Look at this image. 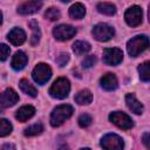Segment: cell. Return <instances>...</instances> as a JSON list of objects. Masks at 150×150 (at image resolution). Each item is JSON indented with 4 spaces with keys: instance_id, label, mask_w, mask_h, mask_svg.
<instances>
[{
    "instance_id": "obj_1",
    "label": "cell",
    "mask_w": 150,
    "mask_h": 150,
    "mask_svg": "<svg viewBox=\"0 0 150 150\" xmlns=\"http://www.w3.org/2000/svg\"><path fill=\"white\" fill-rule=\"evenodd\" d=\"M150 46V40L146 35H136L131 38L127 43V50L131 57L138 56Z\"/></svg>"
},
{
    "instance_id": "obj_2",
    "label": "cell",
    "mask_w": 150,
    "mask_h": 150,
    "mask_svg": "<svg viewBox=\"0 0 150 150\" xmlns=\"http://www.w3.org/2000/svg\"><path fill=\"white\" fill-rule=\"evenodd\" d=\"M74 112V109L69 104H61L54 108V110L50 114V124L53 127H60L66 122L68 118L71 117Z\"/></svg>"
},
{
    "instance_id": "obj_3",
    "label": "cell",
    "mask_w": 150,
    "mask_h": 150,
    "mask_svg": "<svg viewBox=\"0 0 150 150\" xmlns=\"http://www.w3.org/2000/svg\"><path fill=\"white\" fill-rule=\"evenodd\" d=\"M70 91V83L66 77H59L54 81L52 87L49 88V94L54 98H66Z\"/></svg>"
},
{
    "instance_id": "obj_4",
    "label": "cell",
    "mask_w": 150,
    "mask_h": 150,
    "mask_svg": "<svg viewBox=\"0 0 150 150\" xmlns=\"http://www.w3.org/2000/svg\"><path fill=\"white\" fill-rule=\"evenodd\" d=\"M91 34L97 41H109L115 35V29L111 26L101 22L94 26Z\"/></svg>"
},
{
    "instance_id": "obj_5",
    "label": "cell",
    "mask_w": 150,
    "mask_h": 150,
    "mask_svg": "<svg viewBox=\"0 0 150 150\" xmlns=\"http://www.w3.org/2000/svg\"><path fill=\"white\" fill-rule=\"evenodd\" d=\"M109 121L123 130H128V129H131L134 127V122H132L131 117L128 116L125 112H122V111L111 112L109 115Z\"/></svg>"
},
{
    "instance_id": "obj_6",
    "label": "cell",
    "mask_w": 150,
    "mask_h": 150,
    "mask_svg": "<svg viewBox=\"0 0 150 150\" xmlns=\"http://www.w3.org/2000/svg\"><path fill=\"white\" fill-rule=\"evenodd\" d=\"M101 146L104 150H123L124 142L116 134H107L101 139Z\"/></svg>"
},
{
    "instance_id": "obj_7",
    "label": "cell",
    "mask_w": 150,
    "mask_h": 150,
    "mask_svg": "<svg viewBox=\"0 0 150 150\" xmlns=\"http://www.w3.org/2000/svg\"><path fill=\"white\" fill-rule=\"evenodd\" d=\"M32 76H33V80L38 84H45L49 81V79L52 76V69L46 63H39L33 69Z\"/></svg>"
},
{
    "instance_id": "obj_8",
    "label": "cell",
    "mask_w": 150,
    "mask_h": 150,
    "mask_svg": "<svg viewBox=\"0 0 150 150\" xmlns=\"http://www.w3.org/2000/svg\"><path fill=\"white\" fill-rule=\"evenodd\" d=\"M76 32H77L76 28L70 25H59V26L54 27L53 35L59 41H66V40L74 38Z\"/></svg>"
},
{
    "instance_id": "obj_9",
    "label": "cell",
    "mask_w": 150,
    "mask_h": 150,
    "mask_svg": "<svg viewBox=\"0 0 150 150\" xmlns=\"http://www.w3.org/2000/svg\"><path fill=\"white\" fill-rule=\"evenodd\" d=\"M142 8L137 5H134L131 7H129L124 14V19L127 21V23L131 27H136L142 22Z\"/></svg>"
},
{
    "instance_id": "obj_10",
    "label": "cell",
    "mask_w": 150,
    "mask_h": 150,
    "mask_svg": "<svg viewBox=\"0 0 150 150\" xmlns=\"http://www.w3.org/2000/svg\"><path fill=\"white\" fill-rule=\"evenodd\" d=\"M123 60V53L120 48H105L103 50V61L109 66H117Z\"/></svg>"
},
{
    "instance_id": "obj_11",
    "label": "cell",
    "mask_w": 150,
    "mask_h": 150,
    "mask_svg": "<svg viewBox=\"0 0 150 150\" xmlns=\"http://www.w3.org/2000/svg\"><path fill=\"white\" fill-rule=\"evenodd\" d=\"M19 101V95L13 90L12 88H7L2 94H1V107L2 108H8L14 105Z\"/></svg>"
},
{
    "instance_id": "obj_12",
    "label": "cell",
    "mask_w": 150,
    "mask_h": 150,
    "mask_svg": "<svg viewBox=\"0 0 150 150\" xmlns=\"http://www.w3.org/2000/svg\"><path fill=\"white\" fill-rule=\"evenodd\" d=\"M41 7H42L41 1H27L21 4L18 7V13L21 15H28V14L36 13Z\"/></svg>"
},
{
    "instance_id": "obj_13",
    "label": "cell",
    "mask_w": 150,
    "mask_h": 150,
    "mask_svg": "<svg viewBox=\"0 0 150 150\" xmlns=\"http://www.w3.org/2000/svg\"><path fill=\"white\" fill-rule=\"evenodd\" d=\"M100 84L101 87L107 90V91H111V90H115L118 86V81H117V77L115 76V74L112 73H107L105 75H103L100 80Z\"/></svg>"
},
{
    "instance_id": "obj_14",
    "label": "cell",
    "mask_w": 150,
    "mask_h": 150,
    "mask_svg": "<svg viewBox=\"0 0 150 150\" xmlns=\"http://www.w3.org/2000/svg\"><path fill=\"white\" fill-rule=\"evenodd\" d=\"M7 39L9 40V42L14 46H20L26 41V33L23 32V29L19 28V27H14L7 35Z\"/></svg>"
},
{
    "instance_id": "obj_15",
    "label": "cell",
    "mask_w": 150,
    "mask_h": 150,
    "mask_svg": "<svg viewBox=\"0 0 150 150\" xmlns=\"http://www.w3.org/2000/svg\"><path fill=\"white\" fill-rule=\"evenodd\" d=\"M27 61H28L27 55H26L23 52L19 50V52H16V53L14 54V56L12 57L11 66H12V68H13L14 70H21V69H23L25 66L27 64Z\"/></svg>"
},
{
    "instance_id": "obj_16",
    "label": "cell",
    "mask_w": 150,
    "mask_h": 150,
    "mask_svg": "<svg viewBox=\"0 0 150 150\" xmlns=\"http://www.w3.org/2000/svg\"><path fill=\"white\" fill-rule=\"evenodd\" d=\"M125 103H127L128 108L132 112H135L137 115H139V114L143 112V104L136 98V96L134 94H127V96H125Z\"/></svg>"
},
{
    "instance_id": "obj_17",
    "label": "cell",
    "mask_w": 150,
    "mask_h": 150,
    "mask_svg": "<svg viewBox=\"0 0 150 150\" xmlns=\"http://www.w3.org/2000/svg\"><path fill=\"white\" fill-rule=\"evenodd\" d=\"M35 114V108L32 107V105H23L21 107L16 114H15V118L19 121V122H26L28 121L29 118H32Z\"/></svg>"
},
{
    "instance_id": "obj_18",
    "label": "cell",
    "mask_w": 150,
    "mask_h": 150,
    "mask_svg": "<svg viewBox=\"0 0 150 150\" xmlns=\"http://www.w3.org/2000/svg\"><path fill=\"white\" fill-rule=\"evenodd\" d=\"M69 15L73 19H82L86 15V7L81 4V2H75L74 5H71V7L69 8Z\"/></svg>"
},
{
    "instance_id": "obj_19",
    "label": "cell",
    "mask_w": 150,
    "mask_h": 150,
    "mask_svg": "<svg viewBox=\"0 0 150 150\" xmlns=\"http://www.w3.org/2000/svg\"><path fill=\"white\" fill-rule=\"evenodd\" d=\"M93 101V95L88 90V89H83V90H80L76 96H75V102L77 104H89L90 102Z\"/></svg>"
},
{
    "instance_id": "obj_20",
    "label": "cell",
    "mask_w": 150,
    "mask_h": 150,
    "mask_svg": "<svg viewBox=\"0 0 150 150\" xmlns=\"http://www.w3.org/2000/svg\"><path fill=\"white\" fill-rule=\"evenodd\" d=\"M29 27L32 29V36H30V45L32 46H36L40 41L41 38V32L39 28V25L35 20H30L29 21Z\"/></svg>"
},
{
    "instance_id": "obj_21",
    "label": "cell",
    "mask_w": 150,
    "mask_h": 150,
    "mask_svg": "<svg viewBox=\"0 0 150 150\" xmlns=\"http://www.w3.org/2000/svg\"><path fill=\"white\" fill-rule=\"evenodd\" d=\"M19 86H20V89H21L25 94H27V95L30 96V97H36L38 90H36V88H35L33 84H30V83L28 82V80L22 79V80L19 82Z\"/></svg>"
},
{
    "instance_id": "obj_22",
    "label": "cell",
    "mask_w": 150,
    "mask_h": 150,
    "mask_svg": "<svg viewBox=\"0 0 150 150\" xmlns=\"http://www.w3.org/2000/svg\"><path fill=\"white\" fill-rule=\"evenodd\" d=\"M90 45L87 42V41H75L74 45H73V50L76 55H83V54H87L89 50H90Z\"/></svg>"
},
{
    "instance_id": "obj_23",
    "label": "cell",
    "mask_w": 150,
    "mask_h": 150,
    "mask_svg": "<svg viewBox=\"0 0 150 150\" xmlns=\"http://www.w3.org/2000/svg\"><path fill=\"white\" fill-rule=\"evenodd\" d=\"M96 8L101 14H104V15H114L116 13L115 5H112L110 2H100V4H97Z\"/></svg>"
},
{
    "instance_id": "obj_24",
    "label": "cell",
    "mask_w": 150,
    "mask_h": 150,
    "mask_svg": "<svg viewBox=\"0 0 150 150\" xmlns=\"http://www.w3.org/2000/svg\"><path fill=\"white\" fill-rule=\"evenodd\" d=\"M138 74L142 81L144 82L150 81V61L143 62L142 64L138 66Z\"/></svg>"
},
{
    "instance_id": "obj_25",
    "label": "cell",
    "mask_w": 150,
    "mask_h": 150,
    "mask_svg": "<svg viewBox=\"0 0 150 150\" xmlns=\"http://www.w3.org/2000/svg\"><path fill=\"white\" fill-rule=\"evenodd\" d=\"M43 131V125L41 123H35V124H32L29 125L28 128L25 129V135L26 136H36V135H40L41 132Z\"/></svg>"
},
{
    "instance_id": "obj_26",
    "label": "cell",
    "mask_w": 150,
    "mask_h": 150,
    "mask_svg": "<svg viewBox=\"0 0 150 150\" xmlns=\"http://www.w3.org/2000/svg\"><path fill=\"white\" fill-rule=\"evenodd\" d=\"M12 132V124L6 118H1L0 120V136L5 137L7 135H9Z\"/></svg>"
},
{
    "instance_id": "obj_27",
    "label": "cell",
    "mask_w": 150,
    "mask_h": 150,
    "mask_svg": "<svg viewBox=\"0 0 150 150\" xmlns=\"http://www.w3.org/2000/svg\"><path fill=\"white\" fill-rule=\"evenodd\" d=\"M45 18L50 20V21H55L60 19V11L55 7H50L45 12Z\"/></svg>"
},
{
    "instance_id": "obj_28",
    "label": "cell",
    "mask_w": 150,
    "mask_h": 150,
    "mask_svg": "<svg viewBox=\"0 0 150 150\" xmlns=\"http://www.w3.org/2000/svg\"><path fill=\"white\" fill-rule=\"evenodd\" d=\"M77 122H79V125H80L81 128H87V127H89V125L91 124L93 118H91V116L88 115V114H82V115L79 117Z\"/></svg>"
},
{
    "instance_id": "obj_29",
    "label": "cell",
    "mask_w": 150,
    "mask_h": 150,
    "mask_svg": "<svg viewBox=\"0 0 150 150\" xmlns=\"http://www.w3.org/2000/svg\"><path fill=\"white\" fill-rule=\"evenodd\" d=\"M96 61H97V57L95 55H89L82 61V64L84 68H90L96 63Z\"/></svg>"
},
{
    "instance_id": "obj_30",
    "label": "cell",
    "mask_w": 150,
    "mask_h": 150,
    "mask_svg": "<svg viewBox=\"0 0 150 150\" xmlns=\"http://www.w3.org/2000/svg\"><path fill=\"white\" fill-rule=\"evenodd\" d=\"M68 61H69V55H68L67 53H61V54H59V56L56 57V63H57L60 67L66 66V64L68 63Z\"/></svg>"
},
{
    "instance_id": "obj_31",
    "label": "cell",
    "mask_w": 150,
    "mask_h": 150,
    "mask_svg": "<svg viewBox=\"0 0 150 150\" xmlns=\"http://www.w3.org/2000/svg\"><path fill=\"white\" fill-rule=\"evenodd\" d=\"M9 47L8 46H6L5 43H1L0 45V59H1V61H5L8 56H9Z\"/></svg>"
},
{
    "instance_id": "obj_32",
    "label": "cell",
    "mask_w": 150,
    "mask_h": 150,
    "mask_svg": "<svg viewBox=\"0 0 150 150\" xmlns=\"http://www.w3.org/2000/svg\"><path fill=\"white\" fill-rule=\"evenodd\" d=\"M142 142H143L144 146L150 150V132L143 134V136H142Z\"/></svg>"
},
{
    "instance_id": "obj_33",
    "label": "cell",
    "mask_w": 150,
    "mask_h": 150,
    "mask_svg": "<svg viewBox=\"0 0 150 150\" xmlns=\"http://www.w3.org/2000/svg\"><path fill=\"white\" fill-rule=\"evenodd\" d=\"M1 150H15V145L12 143H6L1 146Z\"/></svg>"
},
{
    "instance_id": "obj_34",
    "label": "cell",
    "mask_w": 150,
    "mask_h": 150,
    "mask_svg": "<svg viewBox=\"0 0 150 150\" xmlns=\"http://www.w3.org/2000/svg\"><path fill=\"white\" fill-rule=\"evenodd\" d=\"M60 150H68V148H67V145H66V146H62V148H60Z\"/></svg>"
},
{
    "instance_id": "obj_35",
    "label": "cell",
    "mask_w": 150,
    "mask_h": 150,
    "mask_svg": "<svg viewBox=\"0 0 150 150\" xmlns=\"http://www.w3.org/2000/svg\"><path fill=\"white\" fill-rule=\"evenodd\" d=\"M80 150H90L89 148H83V149H80Z\"/></svg>"
},
{
    "instance_id": "obj_36",
    "label": "cell",
    "mask_w": 150,
    "mask_h": 150,
    "mask_svg": "<svg viewBox=\"0 0 150 150\" xmlns=\"http://www.w3.org/2000/svg\"><path fill=\"white\" fill-rule=\"evenodd\" d=\"M149 21H150V5H149Z\"/></svg>"
}]
</instances>
